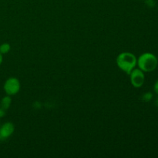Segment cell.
I'll return each instance as SVG.
<instances>
[{"label": "cell", "instance_id": "1", "mask_svg": "<svg viewBox=\"0 0 158 158\" xmlns=\"http://www.w3.org/2000/svg\"><path fill=\"white\" fill-rule=\"evenodd\" d=\"M137 59L134 53L130 52H123L117 56L116 63L119 69L129 75L131 71L137 66Z\"/></svg>", "mask_w": 158, "mask_h": 158}, {"label": "cell", "instance_id": "2", "mask_svg": "<svg viewBox=\"0 0 158 158\" xmlns=\"http://www.w3.org/2000/svg\"><path fill=\"white\" fill-rule=\"evenodd\" d=\"M157 65V57L151 52H144L137 59V66L144 73L152 72L156 69Z\"/></svg>", "mask_w": 158, "mask_h": 158}, {"label": "cell", "instance_id": "3", "mask_svg": "<svg viewBox=\"0 0 158 158\" xmlns=\"http://www.w3.org/2000/svg\"><path fill=\"white\" fill-rule=\"evenodd\" d=\"M21 88L20 82L16 77H9L5 81L3 89L6 95L14 96L18 94Z\"/></svg>", "mask_w": 158, "mask_h": 158}, {"label": "cell", "instance_id": "4", "mask_svg": "<svg viewBox=\"0 0 158 158\" xmlns=\"http://www.w3.org/2000/svg\"><path fill=\"white\" fill-rule=\"evenodd\" d=\"M130 75V80L132 86L135 88H140L143 86L145 82V75L144 72L140 69L139 68H135L131 72Z\"/></svg>", "mask_w": 158, "mask_h": 158}, {"label": "cell", "instance_id": "5", "mask_svg": "<svg viewBox=\"0 0 158 158\" xmlns=\"http://www.w3.org/2000/svg\"><path fill=\"white\" fill-rule=\"evenodd\" d=\"M15 131V126L12 122L0 124V140L4 141L11 137Z\"/></svg>", "mask_w": 158, "mask_h": 158}, {"label": "cell", "instance_id": "6", "mask_svg": "<svg viewBox=\"0 0 158 158\" xmlns=\"http://www.w3.org/2000/svg\"><path fill=\"white\" fill-rule=\"evenodd\" d=\"M11 104H12V98H11V96L6 95V97H2L1 101H0V107L6 110H7L10 107Z\"/></svg>", "mask_w": 158, "mask_h": 158}, {"label": "cell", "instance_id": "7", "mask_svg": "<svg viewBox=\"0 0 158 158\" xmlns=\"http://www.w3.org/2000/svg\"><path fill=\"white\" fill-rule=\"evenodd\" d=\"M11 50V46L10 44L7 43H4L0 45V52H1L2 55L5 54H7L8 52H9V51Z\"/></svg>", "mask_w": 158, "mask_h": 158}, {"label": "cell", "instance_id": "8", "mask_svg": "<svg viewBox=\"0 0 158 158\" xmlns=\"http://www.w3.org/2000/svg\"><path fill=\"white\" fill-rule=\"evenodd\" d=\"M153 97H154V96H153L152 93L151 92L145 93V94L142 96V100L145 102H149L152 100Z\"/></svg>", "mask_w": 158, "mask_h": 158}, {"label": "cell", "instance_id": "9", "mask_svg": "<svg viewBox=\"0 0 158 158\" xmlns=\"http://www.w3.org/2000/svg\"><path fill=\"white\" fill-rule=\"evenodd\" d=\"M145 2H146L147 6H148L149 7L152 8V7H154L155 6V2H154V0H145Z\"/></svg>", "mask_w": 158, "mask_h": 158}, {"label": "cell", "instance_id": "10", "mask_svg": "<svg viewBox=\"0 0 158 158\" xmlns=\"http://www.w3.org/2000/svg\"><path fill=\"white\" fill-rule=\"evenodd\" d=\"M6 114V110L2 109V108L0 107V119L4 117Z\"/></svg>", "mask_w": 158, "mask_h": 158}, {"label": "cell", "instance_id": "11", "mask_svg": "<svg viewBox=\"0 0 158 158\" xmlns=\"http://www.w3.org/2000/svg\"><path fill=\"white\" fill-rule=\"evenodd\" d=\"M154 92H155V94L158 95V80L155 82V83H154Z\"/></svg>", "mask_w": 158, "mask_h": 158}, {"label": "cell", "instance_id": "12", "mask_svg": "<svg viewBox=\"0 0 158 158\" xmlns=\"http://www.w3.org/2000/svg\"><path fill=\"white\" fill-rule=\"evenodd\" d=\"M2 61H3V55L0 52V66H1V64L2 63Z\"/></svg>", "mask_w": 158, "mask_h": 158}, {"label": "cell", "instance_id": "13", "mask_svg": "<svg viewBox=\"0 0 158 158\" xmlns=\"http://www.w3.org/2000/svg\"><path fill=\"white\" fill-rule=\"evenodd\" d=\"M154 103H155V105H156V106H158V97H157V98H156L155 102H154Z\"/></svg>", "mask_w": 158, "mask_h": 158}]
</instances>
